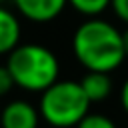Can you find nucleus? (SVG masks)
Wrapping results in <instances>:
<instances>
[{
	"label": "nucleus",
	"instance_id": "1",
	"mask_svg": "<svg viewBox=\"0 0 128 128\" xmlns=\"http://www.w3.org/2000/svg\"><path fill=\"white\" fill-rule=\"evenodd\" d=\"M72 54L86 70L114 72L126 60L122 32L98 16L86 18L72 34Z\"/></svg>",
	"mask_w": 128,
	"mask_h": 128
},
{
	"label": "nucleus",
	"instance_id": "2",
	"mask_svg": "<svg viewBox=\"0 0 128 128\" xmlns=\"http://www.w3.org/2000/svg\"><path fill=\"white\" fill-rule=\"evenodd\" d=\"M6 66L14 84L26 92H42L60 76V62L56 54L42 44H18L6 54Z\"/></svg>",
	"mask_w": 128,
	"mask_h": 128
},
{
	"label": "nucleus",
	"instance_id": "3",
	"mask_svg": "<svg viewBox=\"0 0 128 128\" xmlns=\"http://www.w3.org/2000/svg\"><path fill=\"white\" fill-rule=\"evenodd\" d=\"M40 118L52 128H74L88 112L90 100L78 80H56L40 92Z\"/></svg>",
	"mask_w": 128,
	"mask_h": 128
},
{
	"label": "nucleus",
	"instance_id": "4",
	"mask_svg": "<svg viewBox=\"0 0 128 128\" xmlns=\"http://www.w3.org/2000/svg\"><path fill=\"white\" fill-rule=\"evenodd\" d=\"M40 112L28 100H10L0 108V128H40Z\"/></svg>",
	"mask_w": 128,
	"mask_h": 128
},
{
	"label": "nucleus",
	"instance_id": "5",
	"mask_svg": "<svg viewBox=\"0 0 128 128\" xmlns=\"http://www.w3.org/2000/svg\"><path fill=\"white\" fill-rule=\"evenodd\" d=\"M12 2L16 12L34 24H46L56 20L68 6V0H12Z\"/></svg>",
	"mask_w": 128,
	"mask_h": 128
},
{
	"label": "nucleus",
	"instance_id": "6",
	"mask_svg": "<svg viewBox=\"0 0 128 128\" xmlns=\"http://www.w3.org/2000/svg\"><path fill=\"white\" fill-rule=\"evenodd\" d=\"M20 36H22V26L16 12L0 4V56L12 52L20 44Z\"/></svg>",
	"mask_w": 128,
	"mask_h": 128
},
{
	"label": "nucleus",
	"instance_id": "7",
	"mask_svg": "<svg viewBox=\"0 0 128 128\" xmlns=\"http://www.w3.org/2000/svg\"><path fill=\"white\" fill-rule=\"evenodd\" d=\"M80 86L84 94L88 96L90 104L94 102H104L112 94V78L110 72H96V70H86V74L80 80Z\"/></svg>",
	"mask_w": 128,
	"mask_h": 128
},
{
	"label": "nucleus",
	"instance_id": "8",
	"mask_svg": "<svg viewBox=\"0 0 128 128\" xmlns=\"http://www.w3.org/2000/svg\"><path fill=\"white\" fill-rule=\"evenodd\" d=\"M110 2L112 0H68V6L74 12L86 16V18H92V16H100L104 10H108Z\"/></svg>",
	"mask_w": 128,
	"mask_h": 128
},
{
	"label": "nucleus",
	"instance_id": "9",
	"mask_svg": "<svg viewBox=\"0 0 128 128\" xmlns=\"http://www.w3.org/2000/svg\"><path fill=\"white\" fill-rule=\"evenodd\" d=\"M74 128H116L114 120L108 118L106 114H98V112H88Z\"/></svg>",
	"mask_w": 128,
	"mask_h": 128
},
{
	"label": "nucleus",
	"instance_id": "10",
	"mask_svg": "<svg viewBox=\"0 0 128 128\" xmlns=\"http://www.w3.org/2000/svg\"><path fill=\"white\" fill-rule=\"evenodd\" d=\"M14 86L16 84H14V78H12L10 70H8V66L6 64H0V98L6 96Z\"/></svg>",
	"mask_w": 128,
	"mask_h": 128
},
{
	"label": "nucleus",
	"instance_id": "11",
	"mask_svg": "<svg viewBox=\"0 0 128 128\" xmlns=\"http://www.w3.org/2000/svg\"><path fill=\"white\" fill-rule=\"evenodd\" d=\"M110 8H112V12L116 14L118 20H122L124 24H128V0H112Z\"/></svg>",
	"mask_w": 128,
	"mask_h": 128
},
{
	"label": "nucleus",
	"instance_id": "12",
	"mask_svg": "<svg viewBox=\"0 0 128 128\" xmlns=\"http://www.w3.org/2000/svg\"><path fill=\"white\" fill-rule=\"evenodd\" d=\"M120 106H122V110L128 114V78L124 80V84H122V88H120Z\"/></svg>",
	"mask_w": 128,
	"mask_h": 128
},
{
	"label": "nucleus",
	"instance_id": "13",
	"mask_svg": "<svg viewBox=\"0 0 128 128\" xmlns=\"http://www.w3.org/2000/svg\"><path fill=\"white\" fill-rule=\"evenodd\" d=\"M122 46H124V54H126V58H128V28L122 30Z\"/></svg>",
	"mask_w": 128,
	"mask_h": 128
},
{
	"label": "nucleus",
	"instance_id": "14",
	"mask_svg": "<svg viewBox=\"0 0 128 128\" xmlns=\"http://www.w3.org/2000/svg\"><path fill=\"white\" fill-rule=\"evenodd\" d=\"M6 2H12V0H0V4H6Z\"/></svg>",
	"mask_w": 128,
	"mask_h": 128
},
{
	"label": "nucleus",
	"instance_id": "15",
	"mask_svg": "<svg viewBox=\"0 0 128 128\" xmlns=\"http://www.w3.org/2000/svg\"><path fill=\"white\" fill-rule=\"evenodd\" d=\"M46 128H52V126H46Z\"/></svg>",
	"mask_w": 128,
	"mask_h": 128
}]
</instances>
